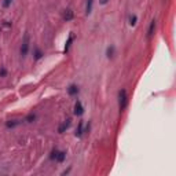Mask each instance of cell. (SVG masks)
Masks as SVG:
<instances>
[{
    "label": "cell",
    "mask_w": 176,
    "mask_h": 176,
    "mask_svg": "<svg viewBox=\"0 0 176 176\" xmlns=\"http://www.w3.org/2000/svg\"><path fill=\"white\" fill-rule=\"evenodd\" d=\"M127 103H128V98H127V91L125 89H121L118 92V106H120V110L123 112L125 107H127Z\"/></svg>",
    "instance_id": "1"
},
{
    "label": "cell",
    "mask_w": 176,
    "mask_h": 176,
    "mask_svg": "<svg viewBox=\"0 0 176 176\" xmlns=\"http://www.w3.org/2000/svg\"><path fill=\"white\" fill-rule=\"evenodd\" d=\"M29 51V35L26 33L24 36V40H22V44H21V55L22 56H26Z\"/></svg>",
    "instance_id": "2"
},
{
    "label": "cell",
    "mask_w": 176,
    "mask_h": 176,
    "mask_svg": "<svg viewBox=\"0 0 176 176\" xmlns=\"http://www.w3.org/2000/svg\"><path fill=\"white\" fill-rule=\"evenodd\" d=\"M84 113V107H83V105H81L80 100H77L76 105H74V114L76 116H81Z\"/></svg>",
    "instance_id": "3"
},
{
    "label": "cell",
    "mask_w": 176,
    "mask_h": 176,
    "mask_svg": "<svg viewBox=\"0 0 176 176\" xmlns=\"http://www.w3.org/2000/svg\"><path fill=\"white\" fill-rule=\"evenodd\" d=\"M73 17H74V12L70 10V8H66L63 12V19L68 22V21H72L73 19Z\"/></svg>",
    "instance_id": "4"
},
{
    "label": "cell",
    "mask_w": 176,
    "mask_h": 176,
    "mask_svg": "<svg viewBox=\"0 0 176 176\" xmlns=\"http://www.w3.org/2000/svg\"><path fill=\"white\" fill-rule=\"evenodd\" d=\"M70 124H72V120H70V118H68V120L65 121L63 124L61 125L59 128H58V132H59V133H63L65 131H66V129L69 128V127H70Z\"/></svg>",
    "instance_id": "5"
},
{
    "label": "cell",
    "mask_w": 176,
    "mask_h": 176,
    "mask_svg": "<svg viewBox=\"0 0 176 176\" xmlns=\"http://www.w3.org/2000/svg\"><path fill=\"white\" fill-rule=\"evenodd\" d=\"M154 30H156V21L153 19L150 22V26H149V30H147V37H151L154 35Z\"/></svg>",
    "instance_id": "6"
},
{
    "label": "cell",
    "mask_w": 176,
    "mask_h": 176,
    "mask_svg": "<svg viewBox=\"0 0 176 176\" xmlns=\"http://www.w3.org/2000/svg\"><path fill=\"white\" fill-rule=\"evenodd\" d=\"M72 41H73V33H70V35H69L68 41H66V44H65L63 52H68L69 51V48H70V45H72Z\"/></svg>",
    "instance_id": "7"
},
{
    "label": "cell",
    "mask_w": 176,
    "mask_h": 176,
    "mask_svg": "<svg viewBox=\"0 0 176 176\" xmlns=\"http://www.w3.org/2000/svg\"><path fill=\"white\" fill-rule=\"evenodd\" d=\"M65 157H66V153L65 151H58L55 156V160L58 161V162H62V161L65 160Z\"/></svg>",
    "instance_id": "8"
},
{
    "label": "cell",
    "mask_w": 176,
    "mask_h": 176,
    "mask_svg": "<svg viewBox=\"0 0 176 176\" xmlns=\"http://www.w3.org/2000/svg\"><path fill=\"white\" fill-rule=\"evenodd\" d=\"M92 3H94V0H87V4H85V12H87V14H91Z\"/></svg>",
    "instance_id": "9"
},
{
    "label": "cell",
    "mask_w": 176,
    "mask_h": 176,
    "mask_svg": "<svg viewBox=\"0 0 176 176\" xmlns=\"http://www.w3.org/2000/svg\"><path fill=\"white\" fill-rule=\"evenodd\" d=\"M68 92H69V95H76L77 92H79V88H77L76 85H70V87L68 88Z\"/></svg>",
    "instance_id": "10"
},
{
    "label": "cell",
    "mask_w": 176,
    "mask_h": 176,
    "mask_svg": "<svg viewBox=\"0 0 176 176\" xmlns=\"http://www.w3.org/2000/svg\"><path fill=\"white\" fill-rule=\"evenodd\" d=\"M21 121L19 120H12V121H7V128H12V127H15V125H18Z\"/></svg>",
    "instance_id": "11"
},
{
    "label": "cell",
    "mask_w": 176,
    "mask_h": 176,
    "mask_svg": "<svg viewBox=\"0 0 176 176\" xmlns=\"http://www.w3.org/2000/svg\"><path fill=\"white\" fill-rule=\"evenodd\" d=\"M83 135V123H79V128L76 129V136Z\"/></svg>",
    "instance_id": "12"
},
{
    "label": "cell",
    "mask_w": 176,
    "mask_h": 176,
    "mask_svg": "<svg viewBox=\"0 0 176 176\" xmlns=\"http://www.w3.org/2000/svg\"><path fill=\"white\" fill-rule=\"evenodd\" d=\"M135 24H136V15H131V17H129V25L133 26Z\"/></svg>",
    "instance_id": "13"
},
{
    "label": "cell",
    "mask_w": 176,
    "mask_h": 176,
    "mask_svg": "<svg viewBox=\"0 0 176 176\" xmlns=\"http://www.w3.org/2000/svg\"><path fill=\"white\" fill-rule=\"evenodd\" d=\"M113 52H114V47H109L107 48V56H109V58L113 56Z\"/></svg>",
    "instance_id": "14"
},
{
    "label": "cell",
    "mask_w": 176,
    "mask_h": 176,
    "mask_svg": "<svg viewBox=\"0 0 176 176\" xmlns=\"http://www.w3.org/2000/svg\"><path fill=\"white\" fill-rule=\"evenodd\" d=\"M35 114H29L28 117H26V121H28V123H32V120H35Z\"/></svg>",
    "instance_id": "15"
},
{
    "label": "cell",
    "mask_w": 176,
    "mask_h": 176,
    "mask_svg": "<svg viewBox=\"0 0 176 176\" xmlns=\"http://www.w3.org/2000/svg\"><path fill=\"white\" fill-rule=\"evenodd\" d=\"M41 55H43V54H41L40 50H36V56H35V58H36V59H40Z\"/></svg>",
    "instance_id": "16"
},
{
    "label": "cell",
    "mask_w": 176,
    "mask_h": 176,
    "mask_svg": "<svg viewBox=\"0 0 176 176\" xmlns=\"http://www.w3.org/2000/svg\"><path fill=\"white\" fill-rule=\"evenodd\" d=\"M11 1H12V0H4V1H3V6H4V7H8V6L11 4Z\"/></svg>",
    "instance_id": "17"
},
{
    "label": "cell",
    "mask_w": 176,
    "mask_h": 176,
    "mask_svg": "<svg viewBox=\"0 0 176 176\" xmlns=\"http://www.w3.org/2000/svg\"><path fill=\"white\" fill-rule=\"evenodd\" d=\"M56 153H58V150H54V151L51 153V158H52V160H55V156H56Z\"/></svg>",
    "instance_id": "18"
},
{
    "label": "cell",
    "mask_w": 176,
    "mask_h": 176,
    "mask_svg": "<svg viewBox=\"0 0 176 176\" xmlns=\"http://www.w3.org/2000/svg\"><path fill=\"white\" fill-rule=\"evenodd\" d=\"M0 76H6V69H0Z\"/></svg>",
    "instance_id": "19"
},
{
    "label": "cell",
    "mask_w": 176,
    "mask_h": 176,
    "mask_svg": "<svg viewBox=\"0 0 176 176\" xmlns=\"http://www.w3.org/2000/svg\"><path fill=\"white\" fill-rule=\"evenodd\" d=\"M109 3V0H100V4H106Z\"/></svg>",
    "instance_id": "20"
}]
</instances>
